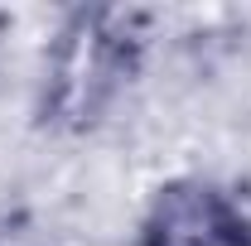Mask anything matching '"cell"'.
<instances>
[{
  "instance_id": "obj_1",
  "label": "cell",
  "mask_w": 251,
  "mask_h": 246,
  "mask_svg": "<svg viewBox=\"0 0 251 246\" xmlns=\"http://www.w3.org/2000/svg\"><path fill=\"white\" fill-rule=\"evenodd\" d=\"M126 39L101 15H82L68 29H58L49 49V77H44V106L68 125L92 121L111 101L121 82Z\"/></svg>"
},
{
  "instance_id": "obj_2",
  "label": "cell",
  "mask_w": 251,
  "mask_h": 246,
  "mask_svg": "<svg viewBox=\"0 0 251 246\" xmlns=\"http://www.w3.org/2000/svg\"><path fill=\"white\" fill-rule=\"evenodd\" d=\"M145 246H251V227L227 193L203 179H179L155 193Z\"/></svg>"
}]
</instances>
